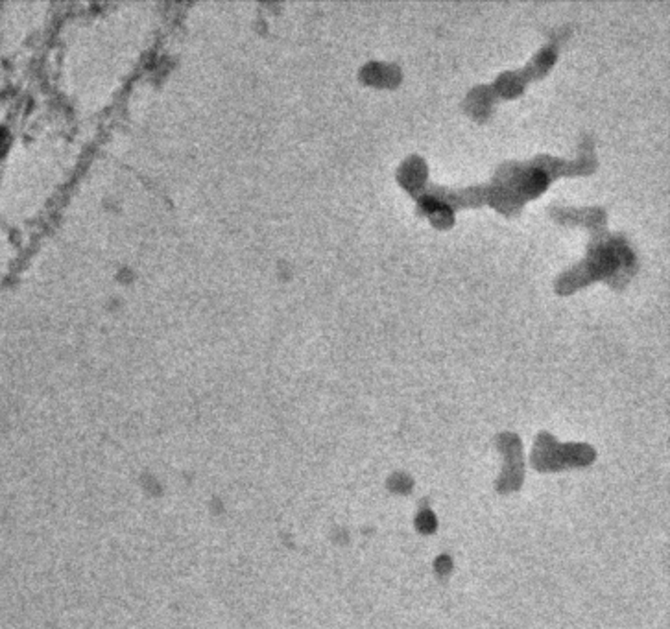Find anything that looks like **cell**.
Returning <instances> with one entry per match:
<instances>
[{"label":"cell","instance_id":"6da1fadb","mask_svg":"<svg viewBox=\"0 0 670 629\" xmlns=\"http://www.w3.org/2000/svg\"><path fill=\"white\" fill-rule=\"evenodd\" d=\"M418 528H420L423 533H431V531L436 528V519H434V515H432L431 511L421 513L420 517H418Z\"/></svg>","mask_w":670,"mask_h":629}]
</instances>
